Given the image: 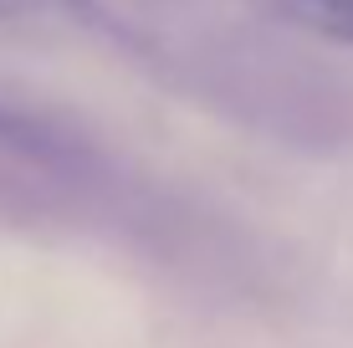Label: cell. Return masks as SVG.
<instances>
[{
    "instance_id": "obj_1",
    "label": "cell",
    "mask_w": 353,
    "mask_h": 348,
    "mask_svg": "<svg viewBox=\"0 0 353 348\" xmlns=\"http://www.w3.org/2000/svg\"><path fill=\"white\" fill-rule=\"evenodd\" d=\"M266 6L292 16V21H302L307 31L353 46V0H266Z\"/></svg>"
},
{
    "instance_id": "obj_2",
    "label": "cell",
    "mask_w": 353,
    "mask_h": 348,
    "mask_svg": "<svg viewBox=\"0 0 353 348\" xmlns=\"http://www.w3.org/2000/svg\"><path fill=\"white\" fill-rule=\"evenodd\" d=\"M0 143H16V149H26V154H41V159H52L62 143H57L52 134H46L36 118L26 113H16V108H0Z\"/></svg>"
}]
</instances>
